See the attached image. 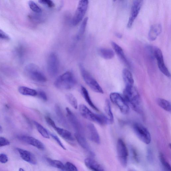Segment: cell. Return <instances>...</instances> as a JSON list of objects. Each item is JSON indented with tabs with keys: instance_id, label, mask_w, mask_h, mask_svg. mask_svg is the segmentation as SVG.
<instances>
[{
	"instance_id": "1",
	"label": "cell",
	"mask_w": 171,
	"mask_h": 171,
	"mask_svg": "<svg viewBox=\"0 0 171 171\" xmlns=\"http://www.w3.org/2000/svg\"><path fill=\"white\" fill-rule=\"evenodd\" d=\"M124 98L133 110L138 113H141L142 110L139 94L136 88L133 86L125 87L124 90Z\"/></svg>"
},
{
	"instance_id": "2",
	"label": "cell",
	"mask_w": 171,
	"mask_h": 171,
	"mask_svg": "<svg viewBox=\"0 0 171 171\" xmlns=\"http://www.w3.org/2000/svg\"><path fill=\"white\" fill-rule=\"evenodd\" d=\"M77 83L74 75L72 72L67 71L61 75L54 82L56 88L61 90H70L74 87Z\"/></svg>"
},
{
	"instance_id": "3",
	"label": "cell",
	"mask_w": 171,
	"mask_h": 171,
	"mask_svg": "<svg viewBox=\"0 0 171 171\" xmlns=\"http://www.w3.org/2000/svg\"><path fill=\"white\" fill-rule=\"evenodd\" d=\"M79 111L83 117L89 121L102 125L110 124L106 116L94 113L84 104L80 105Z\"/></svg>"
},
{
	"instance_id": "4",
	"label": "cell",
	"mask_w": 171,
	"mask_h": 171,
	"mask_svg": "<svg viewBox=\"0 0 171 171\" xmlns=\"http://www.w3.org/2000/svg\"><path fill=\"white\" fill-rule=\"evenodd\" d=\"M25 73L29 78L35 82L44 83L47 78L37 65L33 63L27 65L24 69Z\"/></svg>"
},
{
	"instance_id": "5",
	"label": "cell",
	"mask_w": 171,
	"mask_h": 171,
	"mask_svg": "<svg viewBox=\"0 0 171 171\" xmlns=\"http://www.w3.org/2000/svg\"><path fill=\"white\" fill-rule=\"evenodd\" d=\"M79 68L84 80L90 89L96 93L100 94L104 93V91L99 84L85 69L82 64H79Z\"/></svg>"
},
{
	"instance_id": "6",
	"label": "cell",
	"mask_w": 171,
	"mask_h": 171,
	"mask_svg": "<svg viewBox=\"0 0 171 171\" xmlns=\"http://www.w3.org/2000/svg\"><path fill=\"white\" fill-rule=\"evenodd\" d=\"M133 129L136 136L143 142L147 144L151 143V135L146 127L141 124L136 123L133 125Z\"/></svg>"
},
{
	"instance_id": "7",
	"label": "cell",
	"mask_w": 171,
	"mask_h": 171,
	"mask_svg": "<svg viewBox=\"0 0 171 171\" xmlns=\"http://www.w3.org/2000/svg\"><path fill=\"white\" fill-rule=\"evenodd\" d=\"M45 119L47 123L52 127L57 133L63 139L71 144L74 143V139L70 132L67 130L58 127L53 120L48 116H46Z\"/></svg>"
},
{
	"instance_id": "8",
	"label": "cell",
	"mask_w": 171,
	"mask_h": 171,
	"mask_svg": "<svg viewBox=\"0 0 171 171\" xmlns=\"http://www.w3.org/2000/svg\"><path fill=\"white\" fill-rule=\"evenodd\" d=\"M110 99L113 103L117 106L120 111L124 114H126L129 111L130 108L127 101L121 95L117 92L110 94Z\"/></svg>"
},
{
	"instance_id": "9",
	"label": "cell",
	"mask_w": 171,
	"mask_h": 171,
	"mask_svg": "<svg viewBox=\"0 0 171 171\" xmlns=\"http://www.w3.org/2000/svg\"><path fill=\"white\" fill-rule=\"evenodd\" d=\"M88 5L89 2L87 0H81L79 2L77 9L72 18V24L75 26L80 22L85 15Z\"/></svg>"
},
{
	"instance_id": "10",
	"label": "cell",
	"mask_w": 171,
	"mask_h": 171,
	"mask_svg": "<svg viewBox=\"0 0 171 171\" xmlns=\"http://www.w3.org/2000/svg\"><path fill=\"white\" fill-rule=\"evenodd\" d=\"M116 149L120 163L122 166L126 167L128 162V151L125 143L121 139L118 140Z\"/></svg>"
},
{
	"instance_id": "11",
	"label": "cell",
	"mask_w": 171,
	"mask_h": 171,
	"mask_svg": "<svg viewBox=\"0 0 171 171\" xmlns=\"http://www.w3.org/2000/svg\"><path fill=\"white\" fill-rule=\"evenodd\" d=\"M59 61L55 54L52 53L49 56L47 61V69L51 77H55L59 70Z\"/></svg>"
},
{
	"instance_id": "12",
	"label": "cell",
	"mask_w": 171,
	"mask_h": 171,
	"mask_svg": "<svg viewBox=\"0 0 171 171\" xmlns=\"http://www.w3.org/2000/svg\"><path fill=\"white\" fill-rule=\"evenodd\" d=\"M66 111L68 121L75 131V133L84 135V130L83 127L78 119L69 108L67 107Z\"/></svg>"
},
{
	"instance_id": "13",
	"label": "cell",
	"mask_w": 171,
	"mask_h": 171,
	"mask_svg": "<svg viewBox=\"0 0 171 171\" xmlns=\"http://www.w3.org/2000/svg\"><path fill=\"white\" fill-rule=\"evenodd\" d=\"M153 56L157 61L159 70L166 77H170V74L164 63L163 54L161 50L157 47L154 46Z\"/></svg>"
},
{
	"instance_id": "14",
	"label": "cell",
	"mask_w": 171,
	"mask_h": 171,
	"mask_svg": "<svg viewBox=\"0 0 171 171\" xmlns=\"http://www.w3.org/2000/svg\"><path fill=\"white\" fill-rule=\"evenodd\" d=\"M143 3V1L140 0H136L133 1L130 16L127 24V27L128 28H130L132 26L135 20L139 14Z\"/></svg>"
},
{
	"instance_id": "15",
	"label": "cell",
	"mask_w": 171,
	"mask_h": 171,
	"mask_svg": "<svg viewBox=\"0 0 171 171\" xmlns=\"http://www.w3.org/2000/svg\"><path fill=\"white\" fill-rule=\"evenodd\" d=\"M18 139L23 142L32 145L39 150H43L45 145L39 140L32 137L27 136H21L18 137Z\"/></svg>"
},
{
	"instance_id": "16",
	"label": "cell",
	"mask_w": 171,
	"mask_h": 171,
	"mask_svg": "<svg viewBox=\"0 0 171 171\" xmlns=\"http://www.w3.org/2000/svg\"><path fill=\"white\" fill-rule=\"evenodd\" d=\"M20 157L24 161L33 165L37 164V160L35 155L31 152L20 148H17Z\"/></svg>"
},
{
	"instance_id": "17",
	"label": "cell",
	"mask_w": 171,
	"mask_h": 171,
	"mask_svg": "<svg viewBox=\"0 0 171 171\" xmlns=\"http://www.w3.org/2000/svg\"><path fill=\"white\" fill-rule=\"evenodd\" d=\"M87 129L90 139L94 143L100 144V137L95 126L93 124L90 123L87 125Z\"/></svg>"
},
{
	"instance_id": "18",
	"label": "cell",
	"mask_w": 171,
	"mask_h": 171,
	"mask_svg": "<svg viewBox=\"0 0 171 171\" xmlns=\"http://www.w3.org/2000/svg\"><path fill=\"white\" fill-rule=\"evenodd\" d=\"M162 27L161 24H157L151 25L149 31L148 37L151 41H154L161 34Z\"/></svg>"
},
{
	"instance_id": "19",
	"label": "cell",
	"mask_w": 171,
	"mask_h": 171,
	"mask_svg": "<svg viewBox=\"0 0 171 171\" xmlns=\"http://www.w3.org/2000/svg\"><path fill=\"white\" fill-rule=\"evenodd\" d=\"M111 45L115 51L118 56L120 59L127 66L130 67V65L129 61L127 60L122 49L119 45L115 43L111 42Z\"/></svg>"
},
{
	"instance_id": "20",
	"label": "cell",
	"mask_w": 171,
	"mask_h": 171,
	"mask_svg": "<svg viewBox=\"0 0 171 171\" xmlns=\"http://www.w3.org/2000/svg\"><path fill=\"white\" fill-rule=\"evenodd\" d=\"M86 166L93 171H104L102 166L94 159L90 158L85 160Z\"/></svg>"
},
{
	"instance_id": "21",
	"label": "cell",
	"mask_w": 171,
	"mask_h": 171,
	"mask_svg": "<svg viewBox=\"0 0 171 171\" xmlns=\"http://www.w3.org/2000/svg\"><path fill=\"white\" fill-rule=\"evenodd\" d=\"M75 137L79 144L84 149L88 151L91 154L94 155L93 153L90 150L88 143L83 135L75 133Z\"/></svg>"
},
{
	"instance_id": "22",
	"label": "cell",
	"mask_w": 171,
	"mask_h": 171,
	"mask_svg": "<svg viewBox=\"0 0 171 171\" xmlns=\"http://www.w3.org/2000/svg\"><path fill=\"white\" fill-rule=\"evenodd\" d=\"M122 75L124 81L125 83V87L134 86V80L132 74L128 69H124Z\"/></svg>"
},
{
	"instance_id": "23",
	"label": "cell",
	"mask_w": 171,
	"mask_h": 171,
	"mask_svg": "<svg viewBox=\"0 0 171 171\" xmlns=\"http://www.w3.org/2000/svg\"><path fill=\"white\" fill-rule=\"evenodd\" d=\"M55 112L58 121L61 124L65 127H68V123L63 114L62 111L59 105H55Z\"/></svg>"
},
{
	"instance_id": "24",
	"label": "cell",
	"mask_w": 171,
	"mask_h": 171,
	"mask_svg": "<svg viewBox=\"0 0 171 171\" xmlns=\"http://www.w3.org/2000/svg\"><path fill=\"white\" fill-rule=\"evenodd\" d=\"M81 92L82 96L84 98L87 103L88 104L89 106L93 110L97 111H99V110L95 105H94L91 99L90 98L88 90L83 86H81Z\"/></svg>"
},
{
	"instance_id": "25",
	"label": "cell",
	"mask_w": 171,
	"mask_h": 171,
	"mask_svg": "<svg viewBox=\"0 0 171 171\" xmlns=\"http://www.w3.org/2000/svg\"><path fill=\"white\" fill-rule=\"evenodd\" d=\"M104 111L106 114L105 116L108 118L109 123L112 124L114 122V116L112 111L110 102L108 99H107L105 102Z\"/></svg>"
},
{
	"instance_id": "26",
	"label": "cell",
	"mask_w": 171,
	"mask_h": 171,
	"mask_svg": "<svg viewBox=\"0 0 171 171\" xmlns=\"http://www.w3.org/2000/svg\"><path fill=\"white\" fill-rule=\"evenodd\" d=\"M18 91L20 93L24 95L36 96L37 95V91L26 87H20Z\"/></svg>"
},
{
	"instance_id": "27",
	"label": "cell",
	"mask_w": 171,
	"mask_h": 171,
	"mask_svg": "<svg viewBox=\"0 0 171 171\" xmlns=\"http://www.w3.org/2000/svg\"><path fill=\"white\" fill-rule=\"evenodd\" d=\"M99 53L101 57L105 59H110L114 57L115 53L112 50L108 48H101Z\"/></svg>"
},
{
	"instance_id": "28",
	"label": "cell",
	"mask_w": 171,
	"mask_h": 171,
	"mask_svg": "<svg viewBox=\"0 0 171 171\" xmlns=\"http://www.w3.org/2000/svg\"><path fill=\"white\" fill-rule=\"evenodd\" d=\"M34 123L38 132L41 134V135L45 139H49L50 135L48 131L42 125L37 121H34Z\"/></svg>"
},
{
	"instance_id": "29",
	"label": "cell",
	"mask_w": 171,
	"mask_h": 171,
	"mask_svg": "<svg viewBox=\"0 0 171 171\" xmlns=\"http://www.w3.org/2000/svg\"><path fill=\"white\" fill-rule=\"evenodd\" d=\"M157 103L159 106L165 110L171 112V104L169 101L162 98H158Z\"/></svg>"
},
{
	"instance_id": "30",
	"label": "cell",
	"mask_w": 171,
	"mask_h": 171,
	"mask_svg": "<svg viewBox=\"0 0 171 171\" xmlns=\"http://www.w3.org/2000/svg\"><path fill=\"white\" fill-rule=\"evenodd\" d=\"M46 161L52 166L64 170V165L61 161L50 158H46Z\"/></svg>"
},
{
	"instance_id": "31",
	"label": "cell",
	"mask_w": 171,
	"mask_h": 171,
	"mask_svg": "<svg viewBox=\"0 0 171 171\" xmlns=\"http://www.w3.org/2000/svg\"><path fill=\"white\" fill-rule=\"evenodd\" d=\"M65 98L69 103L75 109L78 108V103L77 99L73 94L69 93L65 95Z\"/></svg>"
},
{
	"instance_id": "32",
	"label": "cell",
	"mask_w": 171,
	"mask_h": 171,
	"mask_svg": "<svg viewBox=\"0 0 171 171\" xmlns=\"http://www.w3.org/2000/svg\"><path fill=\"white\" fill-rule=\"evenodd\" d=\"M159 159L163 167L164 170V171H171L170 165L167 161L165 156L162 154H160Z\"/></svg>"
},
{
	"instance_id": "33",
	"label": "cell",
	"mask_w": 171,
	"mask_h": 171,
	"mask_svg": "<svg viewBox=\"0 0 171 171\" xmlns=\"http://www.w3.org/2000/svg\"><path fill=\"white\" fill-rule=\"evenodd\" d=\"M28 4L31 9L35 13H42V9L34 2L32 1H29Z\"/></svg>"
},
{
	"instance_id": "34",
	"label": "cell",
	"mask_w": 171,
	"mask_h": 171,
	"mask_svg": "<svg viewBox=\"0 0 171 171\" xmlns=\"http://www.w3.org/2000/svg\"><path fill=\"white\" fill-rule=\"evenodd\" d=\"M64 170L65 171H78L77 167L73 164L67 162L64 165Z\"/></svg>"
},
{
	"instance_id": "35",
	"label": "cell",
	"mask_w": 171,
	"mask_h": 171,
	"mask_svg": "<svg viewBox=\"0 0 171 171\" xmlns=\"http://www.w3.org/2000/svg\"><path fill=\"white\" fill-rule=\"evenodd\" d=\"M130 151L134 161L137 162H139V158L136 149L133 147H131Z\"/></svg>"
},
{
	"instance_id": "36",
	"label": "cell",
	"mask_w": 171,
	"mask_h": 171,
	"mask_svg": "<svg viewBox=\"0 0 171 171\" xmlns=\"http://www.w3.org/2000/svg\"><path fill=\"white\" fill-rule=\"evenodd\" d=\"M88 17H86L84 19V20L82 22L80 27L79 31V34L80 35H82L84 34L87 23H88Z\"/></svg>"
},
{
	"instance_id": "37",
	"label": "cell",
	"mask_w": 171,
	"mask_h": 171,
	"mask_svg": "<svg viewBox=\"0 0 171 171\" xmlns=\"http://www.w3.org/2000/svg\"><path fill=\"white\" fill-rule=\"evenodd\" d=\"M38 2L41 4L46 6L49 8H52L55 6L54 2L50 0H39Z\"/></svg>"
},
{
	"instance_id": "38",
	"label": "cell",
	"mask_w": 171,
	"mask_h": 171,
	"mask_svg": "<svg viewBox=\"0 0 171 171\" xmlns=\"http://www.w3.org/2000/svg\"><path fill=\"white\" fill-rule=\"evenodd\" d=\"M49 134L53 138V139L54 140L56 141L57 143L60 145V146L64 149V150H66V148H65L64 145L63 143H62L59 138L56 135L52 133H49Z\"/></svg>"
},
{
	"instance_id": "39",
	"label": "cell",
	"mask_w": 171,
	"mask_h": 171,
	"mask_svg": "<svg viewBox=\"0 0 171 171\" xmlns=\"http://www.w3.org/2000/svg\"><path fill=\"white\" fill-rule=\"evenodd\" d=\"M37 96L43 101H46L48 100V97L46 93L43 90H39L37 91Z\"/></svg>"
},
{
	"instance_id": "40",
	"label": "cell",
	"mask_w": 171,
	"mask_h": 171,
	"mask_svg": "<svg viewBox=\"0 0 171 171\" xmlns=\"http://www.w3.org/2000/svg\"><path fill=\"white\" fill-rule=\"evenodd\" d=\"M10 143L9 141L4 137H0V147L9 145Z\"/></svg>"
},
{
	"instance_id": "41",
	"label": "cell",
	"mask_w": 171,
	"mask_h": 171,
	"mask_svg": "<svg viewBox=\"0 0 171 171\" xmlns=\"http://www.w3.org/2000/svg\"><path fill=\"white\" fill-rule=\"evenodd\" d=\"M147 155L148 161L150 162H152L153 161L154 156L151 148H147Z\"/></svg>"
},
{
	"instance_id": "42",
	"label": "cell",
	"mask_w": 171,
	"mask_h": 171,
	"mask_svg": "<svg viewBox=\"0 0 171 171\" xmlns=\"http://www.w3.org/2000/svg\"><path fill=\"white\" fill-rule=\"evenodd\" d=\"M0 39L5 40H9L10 38L8 34L0 29Z\"/></svg>"
},
{
	"instance_id": "43",
	"label": "cell",
	"mask_w": 171,
	"mask_h": 171,
	"mask_svg": "<svg viewBox=\"0 0 171 171\" xmlns=\"http://www.w3.org/2000/svg\"><path fill=\"white\" fill-rule=\"evenodd\" d=\"M8 161V156L5 154H0V162L2 163H6Z\"/></svg>"
},
{
	"instance_id": "44",
	"label": "cell",
	"mask_w": 171,
	"mask_h": 171,
	"mask_svg": "<svg viewBox=\"0 0 171 171\" xmlns=\"http://www.w3.org/2000/svg\"><path fill=\"white\" fill-rule=\"evenodd\" d=\"M2 132V127L0 126V133H1Z\"/></svg>"
},
{
	"instance_id": "45",
	"label": "cell",
	"mask_w": 171,
	"mask_h": 171,
	"mask_svg": "<svg viewBox=\"0 0 171 171\" xmlns=\"http://www.w3.org/2000/svg\"><path fill=\"white\" fill-rule=\"evenodd\" d=\"M19 171H25L22 168H20Z\"/></svg>"
},
{
	"instance_id": "46",
	"label": "cell",
	"mask_w": 171,
	"mask_h": 171,
	"mask_svg": "<svg viewBox=\"0 0 171 171\" xmlns=\"http://www.w3.org/2000/svg\"><path fill=\"white\" fill-rule=\"evenodd\" d=\"M133 171V170H130V171Z\"/></svg>"
}]
</instances>
